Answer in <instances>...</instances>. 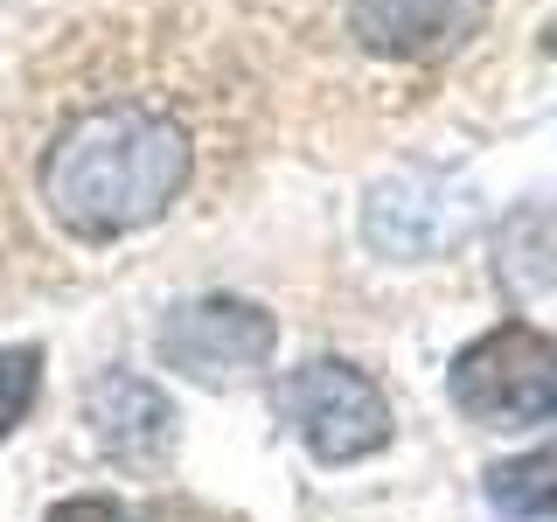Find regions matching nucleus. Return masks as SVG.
<instances>
[{
    "instance_id": "obj_1",
    "label": "nucleus",
    "mask_w": 557,
    "mask_h": 522,
    "mask_svg": "<svg viewBox=\"0 0 557 522\" xmlns=\"http://www.w3.org/2000/svg\"><path fill=\"white\" fill-rule=\"evenodd\" d=\"M188 174H196V147L161 104H91L49 139L42 153V202L70 237L112 244L147 231L182 202Z\"/></svg>"
},
{
    "instance_id": "obj_2",
    "label": "nucleus",
    "mask_w": 557,
    "mask_h": 522,
    "mask_svg": "<svg viewBox=\"0 0 557 522\" xmlns=\"http://www.w3.org/2000/svg\"><path fill=\"white\" fill-rule=\"evenodd\" d=\"M272 411H278V425H286L321 467L370 460V452L391 446V425H397L391 397H383L356 362H342V356L300 362V370L272 390Z\"/></svg>"
},
{
    "instance_id": "obj_3",
    "label": "nucleus",
    "mask_w": 557,
    "mask_h": 522,
    "mask_svg": "<svg viewBox=\"0 0 557 522\" xmlns=\"http://www.w3.org/2000/svg\"><path fill=\"white\" fill-rule=\"evenodd\" d=\"M446 390L474 425H550L557 418V341L530 321H502L467 341L446 370Z\"/></svg>"
},
{
    "instance_id": "obj_4",
    "label": "nucleus",
    "mask_w": 557,
    "mask_h": 522,
    "mask_svg": "<svg viewBox=\"0 0 557 522\" xmlns=\"http://www.w3.org/2000/svg\"><path fill=\"white\" fill-rule=\"evenodd\" d=\"M153 348L174 376L188 383H244L251 370H265L278 348V321L258 300H237V293H202V300H182L161 313L153 327Z\"/></svg>"
},
{
    "instance_id": "obj_5",
    "label": "nucleus",
    "mask_w": 557,
    "mask_h": 522,
    "mask_svg": "<svg viewBox=\"0 0 557 522\" xmlns=\"http://www.w3.org/2000/svg\"><path fill=\"white\" fill-rule=\"evenodd\" d=\"M467 231H474L467 188H453L425 167H405V174H391V182H376L370 202H362V237H370L383 258H405V265L453 251Z\"/></svg>"
},
{
    "instance_id": "obj_6",
    "label": "nucleus",
    "mask_w": 557,
    "mask_h": 522,
    "mask_svg": "<svg viewBox=\"0 0 557 522\" xmlns=\"http://www.w3.org/2000/svg\"><path fill=\"white\" fill-rule=\"evenodd\" d=\"M487 22V0H348V35L370 57L432 63L467 49Z\"/></svg>"
},
{
    "instance_id": "obj_7",
    "label": "nucleus",
    "mask_w": 557,
    "mask_h": 522,
    "mask_svg": "<svg viewBox=\"0 0 557 522\" xmlns=\"http://www.w3.org/2000/svg\"><path fill=\"white\" fill-rule=\"evenodd\" d=\"M84 425H91L98 452H112V460L133 467V474H153V467L174 452V405L153 390V383L119 376V370L84 390Z\"/></svg>"
},
{
    "instance_id": "obj_8",
    "label": "nucleus",
    "mask_w": 557,
    "mask_h": 522,
    "mask_svg": "<svg viewBox=\"0 0 557 522\" xmlns=\"http://www.w3.org/2000/svg\"><path fill=\"white\" fill-rule=\"evenodd\" d=\"M495 278L522 307L557 300V202H530V209H516V216L502 223Z\"/></svg>"
},
{
    "instance_id": "obj_9",
    "label": "nucleus",
    "mask_w": 557,
    "mask_h": 522,
    "mask_svg": "<svg viewBox=\"0 0 557 522\" xmlns=\"http://www.w3.org/2000/svg\"><path fill=\"white\" fill-rule=\"evenodd\" d=\"M487 501H495L502 515H516V522L557 515V446H536V452H522V460H502L495 474H487Z\"/></svg>"
},
{
    "instance_id": "obj_10",
    "label": "nucleus",
    "mask_w": 557,
    "mask_h": 522,
    "mask_svg": "<svg viewBox=\"0 0 557 522\" xmlns=\"http://www.w3.org/2000/svg\"><path fill=\"white\" fill-rule=\"evenodd\" d=\"M42 390V348H0V439L35 411Z\"/></svg>"
},
{
    "instance_id": "obj_11",
    "label": "nucleus",
    "mask_w": 557,
    "mask_h": 522,
    "mask_svg": "<svg viewBox=\"0 0 557 522\" xmlns=\"http://www.w3.org/2000/svg\"><path fill=\"white\" fill-rule=\"evenodd\" d=\"M49 522H133L119 501H104V495H70V501H57L49 509Z\"/></svg>"
}]
</instances>
